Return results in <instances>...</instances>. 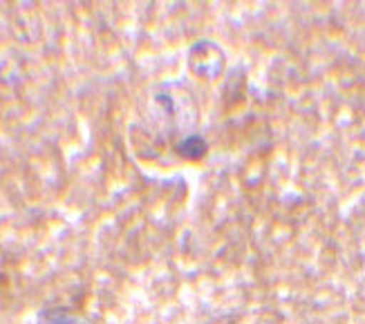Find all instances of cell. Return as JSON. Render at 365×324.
Masks as SVG:
<instances>
[{"label":"cell","instance_id":"cell-1","mask_svg":"<svg viewBox=\"0 0 365 324\" xmlns=\"http://www.w3.org/2000/svg\"><path fill=\"white\" fill-rule=\"evenodd\" d=\"M43 324H78V320L68 315L66 309H52L43 315Z\"/></svg>","mask_w":365,"mask_h":324}]
</instances>
